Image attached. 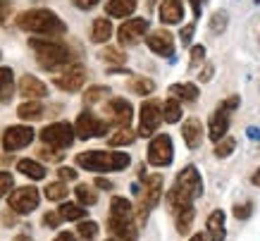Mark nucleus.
<instances>
[{
    "instance_id": "7ed1b4c3",
    "label": "nucleus",
    "mask_w": 260,
    "mask_h": 241,
    "mask_svg": "<svg viewBox=\"0 0 260 241\" xmlns=\"http://www.w3.org/2000/svg\"><path fill=\"white\" fill-rule=\"evenodd\" d=\"M17 26L22 32L36 34L41 39H60L67 34V24L48 8H31L17 15Z\"/></svg>"
},
{
    "instance_id": "dca6fc26",
    "label": "nucleus",
    "mask_w": 260,
    "mask_h": 241,
    "mask_svg": "<svg viewBox=\"0 0 260 241\" xmlns=\"http://www.w3.org/2000/svg\"><path fill=\"white\" fill-rule=\"evenodd\" d=\"M36 132H34L29 125H12L8 127L3 136H0V143H3V150L8 153H15V150H22L34 141Z\"/></svg>"
},
{
    "instance_id": "f8f14e48",
    "label": "nucleus",
    "mask_w": 260,
    "mask_h": 241,
    "mask_svg": "<svg viewBox=\"0 0 260 241\" xmlns=\"http://www.w3.org/2000/svg\"><path fill=\"white\" fill-rule=\"evenodd\" d=\"M41 194L36 187H19L12 189V194L8 196V205L15 215H31L39 208Z\"/></svg>"
},
{
    "instance_id": "5fc2aeb1",
    "label": "nucleus",
    "mask_w": 260,
    "mask_h": 241,
    "mask_svg": "<svg viewBox=\"0 0 260 241\" xmlns=\"http://www.w3.org/2000/svg\"><path fill=\"white\" fill-rule=\"evenodd\" d=\"M0 220H3V222H5V225H15V213H12V210H10V213H3V215H0Z\"/></svg>"
},
{
    "instance_id": "a878e982",
    "label": "nucleus",
    "mask_w": 260,
    "mask_h": 241,
    "mask_svg": "<svg viewBox=\"0 0 260 241\" xmlns=\"http://www.w3.org/2000/svg\"><path fill=\"white\" fill-rule=\"evenodd\" d=\"M17 170H19V174L34 179V182H41V179H46V174H48V170L43 167V163L31 160V158H22V160L17 163Z\"/></svg>"
},
{
    "instance_id": "052dcab7",
    "label": "nucleus",
    "mask_w": 260,
    "mask_h": 241,
    "mask_svg": "<svg viewBox=\"0 0 260 241\" xmlns=\"http://www.w3.org/2000/svg\"><path fill=\"white\" fill-rule=\"evenodd\" d=\"M255 3H260V0H255Z\"/></svg>"
},
{
    "instance_id": "aec40b11",
    "label": "nucleus",
    "mask_w": 260,
    "mask_h": 241,
    "mask_svg": "<svg viewBox=\"0 0 260 241\" xmlns=\"http://www.w3.org/2000/svg\"><path fill=\"white\" fill-rule=\"evenodd\" d=\"M224 222H227V215L222 213V210H213L210 215H208V220H205V227H208V241H224L227 239V227H224Z\"/></svg>"
},
{
    "instance_id": "9b49d317",
    "label": "nucleus",
    "mask_w": 260,
    "mask_h": 241,
    "mask_svg": "<svg viewBox=\"0 0 260 241\" xmlns=\"http://www.w3.org/2000/svg\"><path fill=\"white\" fill-rule=\"evenodd\" d=\"M148 163L153 167H170L174 160V143H172V136L170 134H155L148 143Z\"/></svg>"
},
{
    "instance_id": "72a5a7b5",
    "label": "nucleus",
    "mask_w": 260,
    "mask_h": 241,
    "mask_svg": "<svg viewBox=\"0 0 260 241\" xmlns=\"http://www.w3.org/2000/svg\"><path fill=\"white\" fill-rule=\"evenodd\" d=\"M98 232H101V227L93 220H81L79 227H77V236L81 241H95L98 239Z\"/></svg>"
},
{
    "instance_id": "f257e3e1",
    "label": "nucleus",
    "mask_w": 260,
    "mask_h": 241,
    "mask_svg": "<svg viewBox=\"0 0 260 241\" xmlns=\"http://www.w3.org/2000/svg\"><path fill=\"white\" fill-rule=\"evenodd\" d=\"M201 196H203V177H201L196 165H186L174 177L172 189L165 194V203L170 213L177 215L184 208H193L196 198H201Z\"/></svg>"
},
{
    "instance_id": "4d7b16f0",
    "label": "nucleus",
    "mask_w": 260,
    "mask_h": 241,
    "mask_svg": "<svg viewBox=\"0 0 260 241\" xmlns=\"http://www.w3.org/2000/svg\"><path fill=\"white\" fill-rule=\"evenodd\" d=\"M189 241H208V236H205V234H193Z\"/></svg>"
},
{
    "instance_id": "39448f33",
    "label": "nucleus",
    "mask_w": 260,
    "mask_h": 241,
    "mask_svg": "<svg viewBox=\"0 0 260 241\" xmlns=\"http://www.w3.org/2000/svg\"><path fill=\"white\" fill-rule=\"evenodd\" d=\"M81 170L108 174V172H124L132 165V156L124 150H84L74 158Z\"/></svg>"
},
{
    "instance_id": "49530a36",
    "label": "nucleus",
    "mask_w": 260,
    "mask_h": 241,
    "mask_svg": "<svg viewBox=\"0 0 260 241\" xmlns=\"http://www.w3.org/2000/svg\"><path fill=\"white\" fill-rule=\"evenodd\" d=\"M57 177H60V182H74V179H77V170H74V167L62 165V167L57 170Z\"/></svg>"
},
{
    "instance_id": "0eeeda50",
    "label": "nucleus",
    "mask_w": 260,
    "mask_h": 241,
    "mask_svg": "<svg viewBox=\"0 0 260 241\" xmlns=\"http://www.w3.org/2000/svg\"><path fill=\"white\" fill-rule=\"evenodd\" d=\"M239 105H241V98H239V96H229V98H224V101L213 110V115L208 119V136H210V141L217 143L220 139L227 136L232 115L239 110Z\"/></svg>"
},
{
    "instance_id": "f3484780",
    "label": "nucleus",
    "mask_w": 260,
    "mask_h": 241,
    "mask_svg": "<svg viewBox=\"0 0 260 241\" xmlns=\"http://www.w3.org/2000/svg\"><path fill=\"white\" fill-rule=\"evenodd\" d=\"M146 46L150 48V53L160 55V57H167V60H172L174 50H177L174 34H170L167 29H155V32H148V34H146Z\"/></svg>"
},
{
    "instance_id": "4c0bfd02",
    "label": "nucleus",
    "mask_w": 260,
    "mask_h": 241,
    "mask_svg": "<svg viewBox=\"0 0 260 241\" xmlns=\"http://www.w3.org/2000/svg\"><path fill=\"white\" fill-rule=\"evenodd\" d=\"M108 94H110V88H108V86H91V88H86V94H84V103H86V105L101 103V101L108 98Z\"/></svg>"
},
{
    "instance_id": "412c9836",
    "label": "nucleus",
    "mask_w": 260,
    "mask_h": 241,
    "mask_svg": "<svg viewBox=\"0 0 260 241\" xmlns=\"http://www.w3.org/2000/svg\"><path fill=\"white\" fill-rule=\"evenodd\" d=\"M158 17L162 24H181V19H184V0H162L158 8Z\"/></svg>"
},
{
    "instance_id": "e433bc0d",
    "label": "nucleus",
    "mask_w": 260,
    "mask_h": 241,
    "mask_svg": "<svg viewBox=\"0 0 260 241\" xmlns=\"http://www.w3.org/2000/svg\"><path fill=\"white\" fill-rule=\"evenodd\" d=\"M101 60H103V63H108V65H115V67H119V65L126 63V55H124V50H119V48L108 46L101 53Z\"/></svg>"
},
{
    "instance_id": "4be33fe9",
    "label": "nucleus",
    "mask_w": 260,
    "mask_h": 241,
    "mask_svg": "<svg viewBox=\"0 0 260 241\" xmlns=\"http://www.w3.org/2000/svg\"><path fill=\"white\" fill-rule=\"evenodd\" d=\"M136 5H139V0H108L105 3V15L129 19L136 12Z\"/></svg>"
},
{
    "instance_id": "a19ab883",
    "label": "nucleus",
    "mask_w": 260,
    "mask_h": 241,
    "mask_svg": "<svg viewBox=\"0 0 260 241\" xmlns=\"http://www.w3.org/2000/svg\"><path fill=\"white\" fill-rule=\"evenodd\" d=\"M203 60H205V46H203V43H198V46H193V48H191L189 70H191V72H193V70H198V67L203 65Z\"/></svg>"
},
{
    "instance_id": "f03ea898",
    "label": "nucleus",
    "mask_w": 260,
    "mask_h": 241,
    "mask_svg": "<svg viewBox=\"0 0 260 241\" xmlns=\"http://www.w3.org/2000/svg\"><path fill=\"white\" fill-rule=\"evenodd\" d=\"M29 48L36 55L39 67L46 72H62L77 57L74 50L60 39H41V36H34V39H29Z\"/></svg>"
},
{
    "instance_id": "ddd939ff",
    "label": "nucleus",
    "mask_w": 260,
    "mask_h": 241,
    "mask_svg": "<svg viewBox=\"0 0 260 241\" xmlns=\"http://www.w3.org/2000/svg\"><path fill=\"white\" fill-rule=\"evenodd\" d=\"M86 67L81 63H72L70 67H64L60 74H55L53 77V84L60 88V91H64V94H77V91H81V86L86 84Z\"/></svg>"
},
{
    "instance_id": "b1692460",
    "label": "nucleus",
    "mask_w": 260,
    "mask_h": 241,
    "mask_svg": "<svg viewBox=\"0 0 260 241\" xmlns=\"http://www.w3.org/2000/svg\"><path fill=\"white\" fill-rule=\"evenodd\" d=\"M15 98V72L12 67H0V103L8 105Z\"/></svg>"
},
{
    "instance_id": "603ef678",
    "label": "nucleus",
    "mask_w": 260,
    "mask_h": 241,
    "mask_svg": "<svg viewBox=\"0 0 260 241\" xmlns=\"http://www.w3.org/2000/svg\"><path fill=\"white\" fill-rule=\"evenodd\" d=\"M191 3V10H193V17H201V12H203V5L208 3V0H189Z\"/></svg>"
},
{
    "instance_id": "4468645a",
    "label": "nucleus",
    "mask_w": 260,
    "mask_h": 241,
    "mask_svg": "<svg viewBox=\"0 0 260 241\" xmlns=\"http://www.w3.org/2000/svg\"><path fill=\"white\" fill-rule=\"evenodd\" d=\"M162 103L155 98L143 101L141 110H139V136H153L158 132L160 122H162Z\"/></svg>"
},
{
    "instance_id": "cd10ccee",
    "label": "nucleus",
    "mask_w": 260,
    "mask_h": 241,
    "mask_svg": "<svg viewBox=\"0 0 260 241\" xmlns=\"http://www.w3.org/2000/svg\"><path fill=\"white\" fill-rule=\"evenodd\" d=\"M17 115H19V119H24V122H36V119H41V117L46 115V108H43L41 101H24L22 105L17 108Z\"/></svg>"
},
{
    "instance_id": "c9c22d12",
    "label": "nucleus",
    "mask_w": 260,
    "mask_h": 241,
    "mask_svg": "<svg viewBox=\"0 0 260 241\" xmlns=\"http://www.w3.org/2000/svg\"><path fill=\"white\" fill-rule=\"evenodd\" d=\"M227 24H229V15L224 10H215L213 17H210V32L215 36H220V34L227 32Z\"/></svg>"
},
{
    "instance_id": "6ab92c4d",
    "label": "nucleus",
    "mask_w": 260,
    "mask_h": 241,
    "mask_svg": "<svg viewBox=\"0 0 260 241\" xmlns=\"http://www.w3.org/2000/svg\"><path fill=\"white\" fill-rule=\"evenodd\" d=\"M203 132H205L203 125H201V119H196V117H191V119H186V122L181 125V139H184V143H186L191 150L201 148V143H203V139H205Z\"/></svg>"
},
{
    "instance_id": "f704fd0d",
    "label": "nucleus",
    "mask_w": 260,
    "mask_h": 241,
    "mask_svg": "<svg viewBox=\"0 0 260 241\" xmlns=\"http://www.w3.org/2000/svg\"><path fill=\"white\" fill-rule=\"evenodd\" d=\"M43 194H46L48 201L60 203V201H64V198H67V194H70V189H67V184H64V182H60V179H57V182H53V184H48Z\"/></svg>"
},
{
    "instance_id": "ea45409f",
    "label": "nucleus",
    "mask_w": 260,
    "mask_h": 241,
    "mask_svg": "<svg viewBox=\"0 0 260 241\" xmlns=\"http://www.w3.org/2000/svg\"><path fill=\"white\" fill-rule=\"evenodd\" d=\"M12 189H15V177H12L10 172L0 170V201H3L5 196L12 194Z\"/></svg>"
},
{
    "instance_id": "8fccbe9b",
    "label": "nucleus",
    "mask_w": 260,
    "mask_h": 241,
    "mask_svg": "<svg viewBox=\"0 0 260 241\" xmlns=\"http://www.w3.org/2000/svg\"><path fill=\"white\" fill-rule=\"evenodd\" d=\"M95 189H103V191H112L115 189V184H112L110 179H105V177H95Z\"/></svg>"
},
{
    "instance_id": "1a4fd4ad",
    "label": "nucleus",
    "mask_w": 260,
    "mask_h": 241,
    "mask_svg": "<svg viewBox=\"0 0 260 241\" xmlns=\"http://www.w3.org/2000/svg\"><path fill=\"white\" fill-rule=\"evenodd\" d=\"M72 127H74V136H77V139H81V141L98 139V136H105V134L110 132V125H108L105 119H101L95 112H91V110L79 112L77 122H74Z\"/></svg>"
},
{
    "instance_id": "bf43d9fd",
    "label": "nucleus",
    "mask_w": 260,
    "mask_h": 241,
    "mask_svg": "<svg viewBox=\"0 0 260 241\" xmlns=\"http://www.w3.org/2000/svg\"><path fill=\"white\" fill-rule=\"evenodd\" d=\"M105 241H122V239H117V236H108Z\"/></svg>"
},
{
    "instance_id": "3c124183",
    "label": "nucleus",
    "mask_w": 260,
    "mask_h": 241,
    "mask_svg": "<svg viewBox=\"0 0 260 241\" xmlns=\"http://www.w3.org/2000/svg\"><path fill=\"white\" fill-rule=\"evenodd\" d=\"M213 72H215V67L210 63L205 65L203 70H201V74H198V79H201V81H210V79H213Z\"/></svg>"
},
{
    "instance_id": "09e8293b",
    "label": "nucleus",
    "mask_w": 260,
    "mask_h": 241,
    "mask_svg": "<svg viewBox=\"0 0 260 241\" xmlns=\"http://www.w3.org/2000/svg\"><path fill=\"white\" fill-rule=\"evenodd\" d=\"M98 3H101V0H72V5L79 10H93Z\"/></svg>"
},
{
    "instance_id": "864d4df0",
    "label": "nucleus",
    "mask_w": 260,
    "mask_h": 241,
    "mask_svg": "<svg viewBox=\"0 0 260 241\" xmlns=\"http://www.w3.org/2000/svg\"><path fill=\"white\" fill-rule=\"evenodd\" d=\"M53 241H77V236H74V234H72V232H60V234H57V236H55V239H53Z\"/></svg>"
},
{
    "instance_id": "c03bdc74",
    "label": "nucleus",
    "mask_w": 260,
    "mask_h": 241,
    "mask_svg": "<svg viewBox=\"0 0 260 241\" xmlns=\"http://www.w3.org/2000/svg\"><path fill=\"white\" fill-rule=\"evenodd\" d=\"M39 156L43 158V160H48V163H60L64 158V153L62 150H53V148H41Z\"/></svg>"
},
{
    "instance_id": "58836bf2",
    "label": "nucleus",
    "mask_w": 260,
    "mask_h": 241,
    "mask_svg": "<svg viewBox=\"0 0 260 241\" xmlns=\"http://www.w3.org/2000/svg\"><path fill=\"white\" fill-rule=\"evenodd\" d=\"M234 148H237V139H232V136H224L215 143V156L217 158H229L234 153Z\"/></svg>"
},
{
    "instance_id": "37998d69",
    "label": "nucleus",
    "mask_w": 260,
    "mask_h": 241,
    "mask_svg": "<svg viewBox=\"0 0 260 241\" xmlns=\"http://www.w3.org/2000/svg\"><path fill=\"white\" fill-rule=\"evenodd\" d=\"M193 34H196V24H193V22H191V24H184V26H181V32H179L181 46H191V39H193Z\"/></svg>"
},
{
    "instance_id": "423d86ee",
    "label": "nucleus",
    "mask_w": 260,
    "mask_h": 241,
    "mask_svg": "<svg viewBox=\"0 0 260 241\" xmlns=\"http://www.w3.org/2000/svg\"><path fill=\"white\" fill-rule=\"evenodd\" d=\"M162 184H165L162 174H146L143 177V189H139V205L134 208L136 225L139 227L148 222L150 210L158 208L160 198H162Z\"/></svg>"
},
{
    "instance_id": "de8ad7c7",
    "label": "nucleus",
    "mask_w": 260,
    "mask_h": 241,
    "mask_svg": "<svg viewBox=\"0 0 260 241\" xmlns=\"http://www.w3.org/2000/svg\"><path fill=\"white\" fill-rule=\"evenodd\" d=\"M10 12H12V0H0V22H8Z\"/></svg>"
},
{
    "instance_id": "2f4dec72",
    "label": "nucleus",
    "mask_w": 260,
    "mask_h": 241,
    "mask_svg": "<svg viewBox=\"0 0 260 241\" xmlns=\"http://www.w3.org/2000/svg\"><path fill=\"white\" fill-rule=\"evenodd\" d=\"M136 136H139V134L132 132V129H117L115 134H110V136H108V143H110L112 148H119V146H132V143L136 141Z\"/></svg>"
},
{
    "instance_id": "bb28decb",
    "label": "nucleus",
    "mask_w": 260,
    "mask_h": 241,
    "mask_svg": "<svg viewBox=\"0 0 260 241\" xmlns=\"http://www.w3.org/2000/svg\"><path fill=\"white\" fill-rule=\"evenodd\" d=\"M60 220H67V222H81V220L88 215V208L79 205V203H70V201H62L60 208L55 210Z\"/></svg>"
},
{
    "instance_id": "5701e85b",
    "label": "nucleus",
    "mask_w": 260,
    "mask_h": 241,
    "mask_svg": "<svg viewBox=\"0 0 260 241\" xmlns=\"http://www.w3.org/2000/svg\"><path fill=\"white\" fill-rule=\"evenodd\" d=\"M201 91H198L196 84H191V81H184V84H172L170 86V98L179 103H196Z\"/></svg>"
},
{
    "instance_id": "c756f323",
    "label": "nucleus",
    "mask_w": 260,
    "mask_h": 241,
    "mask_svg": "<svg viewBox=\"0 0 260 241\" xmlns=\"http://www.w3.org/2000/svg\"><path fill=\"white\" fill-rule=\"evenodd\" d=\"M162 122H167V125H177L181 119V103L179 101H174V98H167L165 103H162Z\"/></svg>"
},
{
    "instance_id": "6e6552de",
    "label": "nucleus",
    "mask_w": 260,
    "mask_h": 241,
    "mask_svg": "<svg viewBox=\"0 0 260 241\" xmlns=\"http://www.w3.org/2000/svg\"><path fill=\"white\" fill-rule=\"evenodd\" d=\"M41 136V143L46 148H53V150H62L64 148H70L72 143H74V127L70 125V122H53V125L43 127L39 132Z\"/></svg>"
},
{
    "instance_id": "393cba45",
    "label": "nucleus",
    "mask_w": 260,
    "mask_h": 241,
    "mask_svg": "<svg viewBox=\"0 0 260 241\" xmlns=\"http://www.w3.org/2000/svg\"><path fill=\"white\" fill-rule=\"evenodd\" d=\"M112 39V22L110 17H95L91 24V41L93 43H108Z\"/></svg>"
},
{
    "instance_id": "9d476101",
    "label": "nucleus",
    "mask_w": 260,
    "mask_h": 241,
    "mask_svg": "<svg viewBox=\"0 0 260 241\" xmlns=\"http://www.w3.org/2000/svg\"><path fill=\"white\" fill-rule=\"evenodd\" d=\"M148 32H150V22L146 17H129V19H124V22L119 24L117 41H119V46H124V48L139 46L146 39Z\"/></svg>"
},
{
    "instance_id": "20e7f679",
    "label": "nucleus",
    "mask_w": 260,
    "mask_h": 241,
    "mask_svg": "<svg viewBox=\"0 0 260 241\" xmlns=\"http://www.w3.org/2000/svg\"><path fill=\"white\" fill-rule=\"evenodd\" d=\"M108 229L110 236H117L122 241L139 239V225H136L134 205L124 196H112L110 213H108Z\"/></svg>"
},
{
    "instance_id": "13d9d810",
    "label": "nucleus",
    "mask_w": 260,
    "mask_h": 241,
    "mask_svg": "<svg viewBox=\"0 0 260 241\" xmlns=\"http://www.w3.org/2000/svg\"><path fill=\"white\" fill-rule=\"evenodd\" d=\"M12 241H31V236H29V234H19V236H15Z\"/></svg>"
},
{
    "instance_id": "7c9ffc66",
    "label": "nucleus",
    "mask_w": 260,
    "mask_h": 241,
    "mask_svg": "<svg viewBox=\"0 0 260 241\" xmlns=\"http://www.w3.org/2000/svg\"><path fill=\"white\" fill-rule=\"evenodd\" d=\"M74 196H77L79 205H84V208H91V205L98 203V194H95V189H91L88 184H77Z\"/></svg>"
},
{
    "instance_id": "2eb2a0df",
    "label": "nucleus",
    "mask_w": 260,
    "mask_h": 241,
    "mask_svg": "<svg viewBox=\"0 0 260 241\" xmlns=\"http://www.w3.org/2000/svg\"><path fill=\"white\" fill-rule=\"evenodd\" d=\"M105 122L110 127H117V129H129L132 119H134V108L126 98H110L105 103Z\"/></svg>"
},
{
    "instance_id": "a18cd8bd",
    "label": "nucleus",
    "mask_w": 260,
    "mask_h": 241,
    "mask_svg": "<svg viewBox=\"0 0 260 241\" xmlns=\"http://www.w3.org/2000/svg\"><path fill=\"white\" fill-rule=\"evenodd\" d=\"M43 225H46L48 229H57V227L62 225V220H60V215H57L55 210H48L46 215H43Z\"/></svg>"
},
{
    "instance_id": "c85d7f7f",
    "label": "nucleus",
    "mask_w": 260,
    "mask_h": 241,
    "mask_svg": "<svg viewBox=\"0 0 260 241\" xmlns=\"http://www.w3.org/2000/svg\"><path fill=\"white\" fill-rule=\"evenodd\" d=\"M126 88L136 96H150V94H155V81L148 77H132Z\"/></svg>"
},
{
    "instance_id": "6e6d98bb",
    "label": "nucleus",
    "mask_w": 260,
    "mask_h": 241,
    "mask_svg": "<svg viewBox=\"0 0 260 241\" xmlns=\"http://www.w3.org/2000/svg\"><path fill=\"white\" fill-rule=\"evenodd\" d=\"M251 182H253V184H255V187H258V189H260V167H258V170H255V172H253V177H251Z\"/></svg>"
},
{
    "instance_id": "79ce46f5",
    "label": "nucleus",
    "mask_w": 260,
    "mask_h": 241,
    "mask_svg": "<svg viewBox=\"0 0 260 241\" xmlns=\"http://www.w3.org/2000/svg\"><path fill=\"white\" fill-rule=\"evenodd\" d=\"M251 215H253V201L237 203V205H234V218L237 220H248Z\"/></svg>"
},
{
    "instance_id": "473e14b6",
    "label": "nucleus",
    "mask_w": 260,
    "mask_h": 241,
    "mask_svg": "<svg viewBox=\"0 0 260 241\" xmlns=\"http://www.w3.org/2000/svg\"><path fill=\"white\" fill-rule=\"evenodd\" d=\"M174 218H177V232L189 234L191 227H193V218H196V208H184V210H179Z\"/></svg>"
},
{
    "instance_id": "a211bd4d",
    "label": "nucleus",
    "mask_w": 260,
    "mask_h": 241,
    "mask_svg": "<svg viewBox=\"0 0 260 241\" xmlns=\"http://www.w3.org/2000/svg\"><path fill=\"white\" fill-rule=\"evenodd\" d=\"M17 91L26 101H41V98L48 96V86L39 77H34V74H22L19 84H17Z\"/></svg>"
}]
</instances>
